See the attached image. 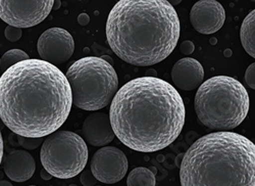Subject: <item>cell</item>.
<instances>
[{
	"mask_svg": "<svg viewBox=\"0 0 255 186\" xmlns=\"http://www.w3.org/2000/svg\"><path fill=\"white\" fill-rule=\"evenodd\" d=\"M194 106L203 126L229 131L237 128L247 117L249 95L238 80L229 76H216L199 86Z\"/></svg>",
	"mask_w": 255,
	"mask_h": 186,
	"instance_id": "5b68a950",
	"label": "cell"
},
{
	"mask_svg": "<svg viewBox=\"0 0 255 186\" xmlns=\"http://www.w3.org/2000/svg\"><path fill=\"white\" fill-rule=\"evenodd\" d=\"M36 163L32 155L26 151H13L3 161V171L8 179L14 182H25L32 178Z\"/></svg>",
	"mask_w": 255,
	"mask_h": 186,
	"instance_id": "5bb4252c",
	"label": "cell"
},
{
	"mask_svg": "<svg viewBox=\"0 0 255 186\" xmlns=\"http://www.w3.org/2000/svg\"><path fill=\"white\" fill-rule=\"evenodd\" d=\"M54 4L56 5L54 8H52V9H58L59 8V6H60V4H61V2L60 1H54Z\"/></svg>",
	"mask_w": 255,
	"mask_h": 186,
	"instance_id": "83f0119b",
	"label": "cell"
},
{
	"mask_svg": "<svg viewBox=\"0 0 255 186\" xmlns=\"http://www.w3.org/2000/svg\"><path fill=\"white\" fill-rule=\"evenodd\" d=\"M16 138H17V143L19 144V147H22L23 149L28 151L36 150L42 143V138H29V137H24L19 135H17Z\"/></svg>",
	"mask_w": 255,
	"mask_h": 186,
	"instance_id": "ac0fdd59",
	"label": "cell"
},
{
	"mask_svg": "<svg viewBox=\"0 0 255 186\" xmlns=\"http://www.w3.org/2000/svg\"><path fill=\"white\" fill-rule=\"evenodd\" d=\"M40 176H41V179H43V180H50V179H52V175L51 174H49L44 168L41 170V172H40Z\"/></svg>",
	"mask_w": 255,
	"mask_h": 186,
	"instance_id": "cb8c5ba5",
	"label": "cell"
},
{
	"mask_svg": "<svg viewBox=\"0 0 255 186\" xmlns=\"http://www.w3.org/2000/svg\"><path fill=\"white\" fill-rule=\"evenodd\" d=\"M190 20L198 33L214 34L224 26L226 11L216 0H200L191 9Z\"/></svg>",
	"mask_w": 255,
	"mask_h": 186,
	"instance_id": "8fae6325",
	"label": "cell"
},
{
	"mask_svg": "<svg viewBox=\"0 0 255 186\" xmlns=\"http://www.w3.org/2000/svg\"><path fill=\"white\" fill-rule=\"evenodd\" d=\"M101 58H103L104 60H106L108 61V63H110L112 66H113V64H114V61H113V59L109 56V55H103V56H101Z\"/></svg>",
	"mask_w": 255,
	"mask_h": 186,
	"instance_id": "484cf974",
	"label": "cell"
},
{
	"mask_svg": "<svg viewBox=\"0 0 255 186\" xmlns=\"http://www.w3.org/2000/svg\"><path fill=\"white\" fill-rule=\"evenodd\" d=\"M195 45L192 41H184V42L180 46V50L184 55H190L194 52Z\"/></svg>",
	"mask_w": 255,
	"mask_h": 186,
	"instance_id": "7402d4cb",
	"label": "cell"
},
{
	"mask_svg": "<svg viewBox=\"0 0 255 186\" xmlns=\"http://www.w3.org/2000/svg\"><path fill=\"white\" fill-rule=\"evenodd\" d=\"M2 159H3V138H2L1 131H0V164L2 163Z\"/></svg>",
	"mask_w": 255,
	"mask_h": 186,
	"instance_id": "d4e9b609",
	"label": "cell"
},
{
	"mask_svg": "<svg viewBox=\"0 0 255 186\" xmlns=\"http://www.w3.org/2000/svg\"><path fill=\"white\" fill-rule=\"evenodd\" d=\"M29 59V55L20 49H11L6 51L0 58V70L3 73L15 64Z\"/></svg>",
	"mask_w": 255,
	"mask_h": 186,
	"instance_id": "e0dca14e",
	"label": "cell"
},
{
	"mask_svg": "<svg viewBox=\"0 0 255 186\" xmlns=\"http://www.w3.org/2000/svg\"><path fill=\"white\" fill-rule=\"evenodd\" d=\"M83 139L92 147H105L115 138L110 116L103 112L90 114L82 126Z\"/></svg>",
	"mask_w": 255,
	"mask_h": 186,
	"instance_id": "7c38bea8",
	"label": "cell"
},
{
	"mask_svg": "<svg viewBox=\"0 0 255 186\" xmlns=\"http://www.w3.org/2000/svg\"><path fill=\"white\" fill-rule=\"evenodd\" d=\"M50 186H52V185H50Z\"/></svg>",
	"mask_w": 255,
	"mask_h": 186,
	"instance_id": "e575fe53",
	"label": "cell"
},
{
	"mask_svg": "<svg viewBox=\"0 0 255 186\" xmlns=\"http://www.w3.org/2000/svg\"><path fill=\"white\" fill-rule=\"evenodd\" d=\"M90 171L96 180L106 184H115L126 176L128 159L118 148L103 147L92 157Z\"/></svg>",
	"mask_w": 255,
	"mask_h": 186,
	"instance_id": "9c48e42d",
	"label": "cell"
},
{
	"mask_svg": "<svg viewBox=\"0 0 255 186\" xmlns=\"http://www.w3.org/2000/svg\"><path fill=\"white\" fill-rule=\"evenodd\" d=\"M149 170H150L154 175L156 174V168H155V167H150V168H149Z\"/></svg>",
	"mask_w": 255,
	"mask_h": 186,
	"instance_id": "f546056e",
	"label": "cell"
},
{
	"mask_svg": "<svg viewBox=\"0 0 255 186\" xmlns=\"http://www.w3.org/2000/svg\"><path fill=\"white\" fill-rule=\"evenodd\" d=\"M22 29L19 28H15V27H12V26H7L4 30V35H5V38L10 41V42H16V41H18L20 39V37H22Z\"/></svg>",
	"mask_w": 255,
	"mask_h": 186,
	"instance_id": "d6986e66",
	"label": "cell"
},
{
	"mask_svg": "<svg viewBox=\"0 0 255 186\" xmlns=\"http://www.w3.org/2000/svg\"><path fill=\"white\" fill-rule=\"evenodd\" d=\"M29 186H36V185H29Z\"/></svg>",
	"mask_w": 255,
	"mask_h": 186,
	"instance_id": "d6a6232c",
	"label": "cell"
},
{
	"mask_svg": "<svg viewBox=\"0 0 255 186\" xmlns=\"http://www.w3.org/2000/svg\"><path fill=\"white\" fill-rule=\"evenodd\" d=\"M69 186H77L76 184H71V185H69Z\"/></svg>",
	"mask_w": 255,
	"mask_h": 186,
	"instance_id": "1f68e13d",
	"label": "cell"
},
{
	"mask_svg": "<svg viewBox=\"0 0 255 186\" xmlns=\"http://www.w3.org/2000/svg\"><path fill=\"white\" fill-rule=\"evenodd\" d=\"M95 186H100V185H95Z\"/></svg>",
	"mask_w": 255,
	"mask_h": 186,
	"instance_id": "836d02e7",
	"label": "cell"
},
{
	"mask_svg": "<svg viewBox=\"0 0 255 186\" xmlns=\"http://www.w3.org/2000/svg\"><path fill=\"white\" fill-rule=\"evenodd\" d=\"M80 181H81L82 185H84V186H95L97 183L96 178L93 176V174L90 170L81 172Z\"/></svg>",
	"mask_w": 255,
	"mask_h": 186,
	"instance_id": "ffe728a7",
	"label": "cell"
},
{
	"mask_svg": "<svg viewBox=\"0 0 255 186\" xmlns=\"http://www.w3.org/2000/svg\"><path fill=\"white\" fill-rule=\"evenodd\" d=\"M41 59L56 66L65 64L75 51L73 36L62 28H50L41 34L37 43Z\"/></svg>",
	"mask_w": 255,
	"mask_h": 186,
	"instance_id": "30bf717a",
	"label": "cell"
},
{
	"mask_svg": "<svg viewBox=\"0 0 255 186\" xmlns=\"http://www.w3.org/2000/svg\"><path fill=\"white\" fill-rule=\"evenodd\" d=\"M88 147L85 140L72 131H55L42 143L40 161L43 168L58 179L79 175L88 162Z\"/></svg>",
	"mask_w": 255,
	"mask_h": 186,
	"instance_id": "52a82bcc",
	"label": "cell"
},
{
	"mask_svg": "<svg viewBox=\"0 0 255 186\" xmlns=\"http://www.w3.org/2000/svg\"><path fill=\"white\" fill-rule=\"evenodd\" d=\"M181 186H255V144L231 131L198 138L183 155Z\"/></svg>",
	"mask_w": 255,
	"mask_h": 186,
	"instance_id": "277c9868",
	"label": "cell"
},
{
	"mask_svg": "<svg viewBox=\"0 0 255 186\" xmlns=\"http://www.w3.org/2000/svg\"><path fill=\"white\" fill-rule=\"evenodd\" d=\"M204 69L199 61L192 57L179 59L172 69V80L177 88L192 91L203 83Z\"/></svg>",
	"mask_w": 255,
	"mask_h": 186,
	"instance_id": "4fadbf2b",
	"label": "cell"
},
{
	"mask_svg": "<svg viewBox=\"0 0 255 186\" xmlns=\"http://www.w3.org/2000/svg\"><path fill=\"white\" fill-rule=\"evenodd\" d=\"M244 80L251 89H255V64H251L245 73Z\"/></svg>",
	"mask_w": 255,
	"mask_h": 186,
	"instance_id": "44dd1931",
	"label": "cell"
},
{
	"mask_svg": "<svg viewBox=\"0 0 255 186\" xmlns=\"http://www.w3.org/2000/svg\"><path fill=\"white\" fill-rule=\"evenodd\" d=\"M157 160H158V162H159V163H163V161H164V157H163L162 155H159V156L157 157Z\"/></svg>",
	"mask_w": 255,
	"mask_h": 186,
	"instance_id": "f1b7e54d",
	"label": "cell"
},
{
	"mask_svg": "<svg viewBox=\"0 0 255 186\" xmlns=\"http://www.w3.org/2000/svg\"><path fill=\"white\" fill-rule=\"evenodd\" d=\"M240 39L243 48L246 52L255 57V10L249 12V14L243 20L240 30Z\"/></svg>",
	"mask_w": 255,
	"mask_h": 186,
	"instance_id": "9a60e30c",
	"label": "cell"
},
{
	"mask_svg": "<svg viewBox=\"0 0 255 186\" xmlns=\"http://www.w3.org/2000/svg\"><path fill=\"white\" fill-rule=\"evenodd\" d=\"M210 43H211V44H216V43H217V39H216V38L210 39Z\"/></svg>",
	"mask_w": 255,
	"mask_h": 186,
	"instance_id": "4dcf8cb0",
	"label": "cell"
},
{
	"mask_svg": "<svg viewBox=\"0 0 255 186\" xmlns=\"http://www.w3.org/2000/svg\"><path fill=\"white\" fill-rule=\"evenodd\" d=\"M109 116L115 135L127 148L154 153L180 136L186 110L172 84L156 77H140L118 90Z\"/></svg>",
	"mask_w": 255,
	"mask_h": 186,
	"instance_id": "7a4b0ae2",
	"label": "cell"
},
{
	"mask_svg": "<svg viewBox=\"0 0 255 186\" xmlns=\"http://www.w3.org/2000/svg\"><path fill=\"white\" fill-rule=\"evenodd\" d=\"M78 23L81 25V26H86L90 23V16L87 14V13H80L78 15Z\"/></svg>",
	"mask_w": 255,
	"mask_h": 186,
	"instance_id": "603a6c76",
	"label": "cell"
},
{
	"mask_svg": "<svg viewBox=\"0 0 255 186\" xmlns=\"http://www.w3.org/2000/svg\"><path fill=\"white\" fill-rule=\"evenodd\" d=\"M0 186H13V185L6 180H0Z\"/></svg>",
	"mask_w": 255,
	"mask_h": 186,
	"instance_id": "4316f807",
	"label": "cell"
},
{
	"mask_svg": "<svg viewBox=\"0 0 255 186\" xmlns=\"http://www.w3.org/2000/svg\"><path fill=\"white\" fill-rule=\"evenodd\" d=\"M155 175L144 167L135 168L127 178L128 186H155Z\"/></svg>",
	"mask_w": 255,
	"mask_h": 186,
	"instance_id": "2e32d148",
	"label": "cell"
},
{
	"mask_svg": "<svg viewBox=\"0 0 255 186\" xmlns=\"http://www.w3.org/2000/svg\"><path fill=\"white\" fill-rule=\"evenodd\" d=\"M53 0H0V18L15 28H30L49 15Z\"/></svg>",
	"mask_w": 255,
	"mask_h": 186,
	"instance_id": "ba28073f",
	"label": "cell"
},
{
	"mask_svg": "<svg viewBox=\"0 0 255 186\" xmlns=\"http://www.w3.org/2000/svg\"><path fill=\"white\" fill-rule=\"evenodd\" d=\"M66 77L73 103L84 111L96 112L110 106L119 90L115 68L99 56H85L69 68Z\"/></svg>",
	"mask_w": 255,
	"mask_h": 186,
	"instance_id": "8992f818",
	"label": "cell"
},
{
	"mask_svg": "<svg viewBox=\"0 0 255 186\" xmlns=\"http://www.w3.org/2000/svg\"><path fill=\"white\" fill-rule=\"evenodd\" d=\"M72 106L66 74L47 61L29 58L0 77V119L16 135H50L67 121Z\"/></svg>",
	"mask_w": 255,
	"mask_h": 186,
	"instance_id": "6da1fadb",
	"label": "cell"
},
{
	"mask_svg": "<svg viewBox=\"0 0 255 186\" xmlns=\"http://www.w3.org/2000/svg\"><path fill=\"white\" fill-rule=\"evenodd\" d=\"M106 39L112 50L137 67L156 65L180 39V18L166 0H122L111 10Z\"/></svg>",
	"mask_w": 255,
	"mask_h": 186,
	"instance_id": "3957f363",
	"label": "cell"
}]
</instances>
